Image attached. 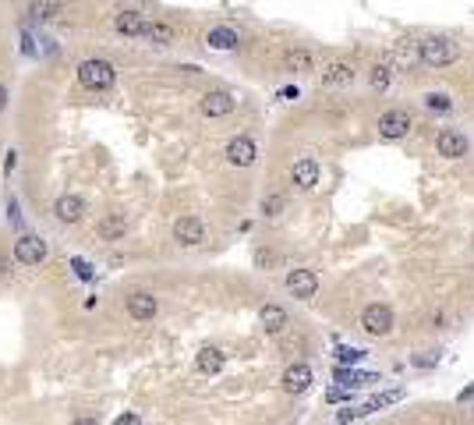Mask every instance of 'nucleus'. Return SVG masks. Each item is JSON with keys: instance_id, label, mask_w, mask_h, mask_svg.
<instances>
[{"instance_id": "31", "label": "nucleus", "mask_w": 474, "mask_h": 425, "mask_svg": "<svg viewBox=\"0 0 474 425\" xmlns=\"http://www.w3.org/2000/svg\"><path fill=\"white\" fill-rule=\"evenodd\" d=\"M15 167H18V153H15V149H11V153H8V160H4V170L11 174Z\"/></svg>"}, {"instance_id": "2", "label": "nucleus", "mask_w": 474, "mask_h": 425, "mask_svg": "<svg viewBox=\"0 0 474 425\" xmlns=\"http://www.w3.org/2000/svg\"><path fill=\"white\" fill-rule=\"evenodd\" d=\"M421 60L428 68H450L457 60V43L446 36H425L421 39Z\"/></svg>"}, {"instance_id": "16", "label": "nucleus", "mask_w": 474, "mask_h": 425, "mask_svg": "<svg viewBox=\"0 0 474 425\" xmlns=\"http://www.w3.org/2000/svg\"><path fill=\"white\" fill-rule=\"evenodd\" d=\"M280 386H283L287 393H305V390L312 386V369H308V365H290V369L283 372Z\"/></svg>"}, {"instance_id": "34", "label": "nucleus", "mask_w": 474, "mask_h": 425, "mask_svg": "<svg viewBox=\"0 0 474 425\" xmlns=\"http://www.w3.org/2000/svg\"><path fill=\"white\" fill-rule=\"evenodd\" d=\"M255 262H258V266H269V262H273V255H269V252H258V255H255Z\"/></svg>"}, {"instance_id": "21", "label": "nucleus", "mask_w": 474, "mask_h": 425, "mask_svg": "<svg viewBox=\"0 0 474 425\" xmlns=\"http://www.w3.org/2000/svg\"><path fill=\"white\" fill-rule=\"evenodd\" d=\"M258 319H262V326H265V333H280V329L287 326V312H283L280 305H262V312H258Z\"/></svg>"}, {"instance_id": "6", "label": "nucleus", "mask_w": 474, "mask_h": 425, "mask_svg": "<svg viewBox=\"0 0 474 425\" xmlns=\"http://www.w3.org/2000/svg\"><path fill=\"white\" fill-rule=\"evenodd\" d=\"M255 156H258V145H255L248 135H237V138L227 142V160H230L234 167H252Z\"/></svg>"}, {"instance_id": "20", "label": "nucleus", "mask_w": 474, "mask_h": 425, "mask_svg": "<svg viewBox=\"0 0 474 425\" xmlns=\"http://www.w3.org/2000/svg\"><path fill=\"white\" fill-rule=\"evenodd\" d=\"M354 82V68L350 64H343V60H336V64H330L322 71V85L330 89V85H350Z\"/></svg>"}, {"instance_id": "10", "label": "nucleus", "mask_w": 474, "mask_h": 425, "mask_svg": "<svg viewBox=\"0 0 474 425\" xmlns=\"http://www.w3.org/2000/svg\"><path fill=\"white\" fill-rule=\"evenodd\" d=\"M15 259H18L21 266H39V262L46 259V245H43L39 237L25 234V237H18V245H15Z\"/></svg>"}, {"instance_id": "7", "label": "nucleus", "mask_w": 474, "mask_h": 425, "mask_svg": "<svg viewBox=\"0 0 474 425\" xmlns=\"http://www.w3.org/2000/svg\"><path fill=\"white\" fill-rule=\"evenodd\" d=\"M149 25H153V21L145 18V15H138V11H117V15H113V28H117L121 36H142V39H145Z\"/></svg>"}, {"instance_id": "26", "label": "nucleus", "mask_w": 474, "mask_h": 425, "mask_svg": "<svg viewBox=\"0 0 474 425\" xmlns=\"http://www.w3.org/2000/svg\"><path fill=\"white\" fill-rule=\"evenodd\" d=\"M425 107H428V110H442V114H446L453 103H450L446 93H428V96H425Z\"/></svg>"}, {"instance_id": "12", "label": "nucleus", "mask_w": 474, "mask_h": 425, "mask_svg": "<svg viewBox=\"0 0 474 425\" xmlns=\"http://www.w3.org/2000/svg\"><path fill=\"white\" fill-rule=\"evenodd\" d=\"M124 305H128V316L131 319H153L156 312H160V301L149 294V291H135V294H128V301H124Z\"/></svg>"}, {"instance_id": "29", "label": "nucleus", "mask_w": 474, "mask_h": 425, "mask_svg": "<svg viewBox=\"0 0 474 425\" xmlns=\"http://www.w3.org/2000/svg\"><path fill=\"white\" fill-rule=\"evenodd\" d=\"M113 425H142V418H138V415H121Z\"/></svg>"}, {"instance_id": "19", "label": "nucleus", "mask_w": 474, "mask_h": 425, "mask_svg": "<svg viewBox=\"0 0 474 425\" xmlns=\"http://www.w3.org/2000/svg\"><path fill=\"white\" fill-rule=\"evenodd\" d=\"M57 15H64V0H32L28 4V18L32 21H50Z\"/></svg>"}, {"instance_id": "17", "label": "nucleus", "mask_w": 474, "mask_h": 425, "mask_svg": "<svg viewBox=\"0 0 474 425\" xmlns=\"http://www.w3.org/2000/svg\"><path fill=\"white\" fill-rule=\"evenodd\" d=\"M234 110V96L230 93H205L202 96V114L205 117H227Z\"/></svg>"}, {"instance_id": "18", "label": "nucleus", "mask_w": 474, "mask_h": 425, "mask_svg": "<svg viewBox=\"0 0 474 425\" xmlns=\"http://www.w3.org/2000/svg\"><path fill=\"white\" fill-rule=\"evenodd\" d=\"M237 43H241V36H237L230 25H216V28H209V36H205V46L209 50H234Z\"/></svg>"}, {"instance_id": "25", "label": "nucleus", "mask_w": 474, "mask_h": 425, "mask_svg": "<svg viewBox=\"0 0 474 425\" xmlns=\"http://www.w3.org/2000/svg\"><path fill=\"white\" fill-rule=\"evenodd\" d=\"M145 39H153V43H160V46H170V43L177 39V28L167 25V21H153L149 33H145Z\"/></svg>"}, {"instance_id": "30", "label": "nucleus", "mask_w": 474, "mask_h": 425, "mask_svg": "<svg viewBox=\"0 0 474 425\" xmlns=\"http://www.w3.org/2000/svg\"><path fill=\"white\" fill-rule=\"evenodd\" d=\"M325 401H333V404H336V401H347V390H330V393H325Z\"/></svg>"}, {"instance_id": "1", "label": "nucleus", "mask_w": 474, "mask_h": 425, "mask_svg": "<svg viewBox=\"0 0 474 425\" xmlns=\"http://www.w3.org/2000/svg\"><path fill=\"white\" fill-rule=\"evenodd\" d=\"M113 78H117V71H113L110 60L93 57V60H82V64H78V82H82L85 89H93V93H103V89H110Z\"/></svg>"}, {"instance_id": "32", "label": "nucleus", "mask_w": 474, "mask_h": 425, "mask_svg": "<svg viewBox=\"0 0 474 425\" xmlns=\"http://www.w3.org/2000/svg\"><path fill=\"white\" fill-rule=\"evenodd\" d=\"M8 100H11V96H8V85H4V82H0V114H4V107H8Z\"/></svg>"}, {"instance_id": "36", "label": "nucleus", "mask_w": 474, "mask_h": 425, "mask_svg": "<svg viewBox=\"0 0 474 425\" xmlns=\"http://www.w3.org/2000/svg\"><path fill=\"white\" fill-rule=\"evenodd\" d=\"M0 273H4V259H0Z\"/></svg>"}, {"instance_id": "3", "label": "nucleus", "mask_w": 474, "mask_h": 425, "mask_svg": "<svg viewBox=\"0 0 474 425\" xmlns=\"http://www.w3.org/2000/svg\"><path fill=\"white\" fill-rule=\"evenodd\" d=\"M361 326L365 333H372V337H386V333L393 329V312L390 305H368L361 312Z\"/></svg>"}, {"instance_id": "9", "label": "nucleus", "mask_w": 474, "mask_h": 425, "mask_svg": "<svg viewBox=\"0 0 474 425\" xmlns=\"http://www.w3.org/2000/svg\"><path fill=\"white\" fill-rule=\"evenodd\" d=\"M173 241H177V245H202V241H205V227H202V220L198 217H181V220H177L173 224Z\"/></svg>"}, {"instance_id": "8", "label": "nucleus", "mask_w": 474, "mask_h": 425, "mask_svg": "<svg viewBox=\"0 0 474 425\" xmlns=\"http://www.w3.org/2000/svg\"><path fill=\"white\" fill-rule=\"evenodd\" d=\"M418 60H421V43H414V39H397V43H393V53H390V64H393V68L410 71Z\"/></svg>"}, {"instance_id": "28", "label": "nucleus", "mask_w": 474, "mask_h": 425, "mask_svg": "<svg viewBox=\"0 0 474 425\" xmlns=\"http://www.w3.org/2000/svg\"><path fill=\"white\" fill-rule=\"evenodd\" d=\"M365 358V351H358V347H340V361L343 365H354V361H361Z\"/></svg>"}, {"instance_id": "33", "label": "nucleus", "mask_w": 474, "mask_h": 425, "mask_svg": "<svg viewBox=\"0 0 474 425\" xmlns=\"http://www.w3.org/2000/svg\"><path fill=\"white\" fill-rule=\"evenodd\" d=\"M418 365H421V369H428V365H435V351H428L425 358H418Z\"/></svg>"}, {"instance_id": "4", "label": "nucleus", "mask_w": 474, "mask_h": 425, "mask_svg": "<svg viewBox=\"0 0 474 425\" xmlns=\"http://www.w3.org/2000/svg\"><path fill=\"white\" fill-rule=\"evenodd\" d=\"M410 132V114L407 110H400V107H393V110H386V114H382L379 117V135L382 138H404Z\"/></svg>"}, {"instance_id": "5", "label": "nucleus", "mask_w": 474, "mask_h": 425, "mask_svg": "<svg viewBox=\"0 0 474 425\" xmlns=\"http://www.w3.org/2000/svg\"><path fill=\"white\" fill-rule=\"evenodd\" d=\"M435 149H439V156H446V160H460V156H467L471 142H467V135H464V132L446 128V132H442V135L435 138Z\"/></svg>"}, {"instance_id": "35", "label": "nucleus", "mask_w": 474, "mask_h": 425, "mask_svg": "<svg viewBox=\"0 0 474 425\" xmlns=\"http://www.w3.org/2000/svg\"><path fill=\"white\" fill-rule=\"evenodd\" d=\"M75 425H96V422H93V418H78Z\"/></svg>"}, {"instance_id": "24", "label": "nucleus", "mask_w": 474, "mask_h": 425, "mask_svg": "<svg viewBox=\"0 0 474 425\" xmlns=\"http://www.w3.org/2000/svg\"><path fill=\"white\" fill-rule=\"evenodd\" d=\"M124 217H121V212H110V217H103L99 220V234L106 237V241H113V237H124Z\"/></svg>"}, {"instance_id": "13", "label": "nucleus", "mask_w": 474, "mask_h": 425, "mask_svg": "<svg viewBox=\"0 0 474 425\" xmlns=\"http://www.w3.org/2000/svg\"><path fill=\"white\" fill-rule=\"evenodd\" d=\"M290 181H294V185H298L301 192L315 188V185H319V163H315V160H308V156H301L298 163L290 167Z\"/></svg>"}, {"instance_id": "22", "label": "nucleus", "mask_w": 474, "mask_h": 425, "mask_svg": "<svg viewBox=\"0 0 474 425\" xmlns=\"http://www.w3.org/2000/svg\"><path fill=\"white\" fill-rule=\"evenodd\" d=\"M393 64H390V60H379V64H372V71H368V82H372V89H379V93H382V89H390L393 85Z\"/></svg>"}, {"instance_id": "14", "label": "nucleus", "mask_w": 474, "mask_h": 425, "mask_svg": "<svg viewBox=\"0 0 474 425\" xmlns=\"http://www.w3.org/2000/svg\"><path fill=\"white\" fill-rule=\"evenodd\" d=\"M53 212H57V220L61 224H78L85 217V202L78 195H61L53 202Z\"/></svg>"}, {"instance_id": "23", "label": "nucleus", "mask_w": 474, "mask_h": 425, "mask_svg": "<svg viewBox=\"0 0 474 425\" xmlns=\"http://www.w3.org/2000/svg\"><path fill=\"white\" fill-rule=\"evenodd\" d=\"M220 369H223V351H216V347H202V351H198V372L216 376Z\"/></svg>"}, {"instance_id": "27", "label": "nucleus", "mask_w": 474, "mask_h": 425, "mask_svg": "<svg viewBox=\"0 0 474 425\" xmlns=\"http://www.w3.org/2000/svg\"><path fill=\"white\" fill-rule=\"evenodd\" d=\"M280 209H283V195H269V199L262 202V212H265V217H276Z\"/></svg>"}, {"instance_id": "11", "label": "nucleus", "mask_w": 474, "mask_h": 425, "mask_svg": "<svg viewBox=\"0 0 474 425\" xmlns=\"http://www.w3.org/2000/svg\"><path fill=\"white\" fill-rule=\"evenodd\" d=\"M287 291H290L294 298H315L319 277H315L312 269H290V273H287Z\"/></svg>"}, {"instance_id": "15", "label": "nucleus", "mask_w": 474, "mask_h": 425, "mask_svg": "<svg viewBox=\"0 0 474 425\" xmlns=\"http://www.w3.org/2000/svg\"><path fill=\"white\" fill-rule=\"evenodd\" d=\"M315 68V57H312V50H305V46H294V50H287L283 53V71H290V75H305V71H312Z\"/></svg>"}]
</instances>
